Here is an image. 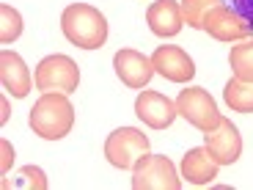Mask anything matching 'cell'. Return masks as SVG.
Masks as SVG:
<instances>
[{
  "label": "cell",
  "mask_w": 253,
  "mask_h": 190,
  "mask_svg": "<svg viewBox=\"0 0 253 190\" xmlns=\"http://www.w3.org/2000/svg\"><path fill=\"white\" fill-rule=\"evenodd\" d=\"M135 190H179L182 174L165 154H143L132 168Z\"/></svg>",
  "instance_id": "4"
},
{
  "label": "cell",
  "mask_w": 253,
  "mask_h": 190,
  "mask_svg": "<svg viewBox=\"0 0 253 190\" xmlns=\"http://www.w3.org/2000/svg\"><path fill=\"white\" fill-rule=\"evenodd\" d=\"M31 130L44 141H61L75 127V105L63 91H44L31 108Z\"/></svg>",
  "instance_id": "2"
},
{
  "label": "cell",
  "mask_w": 253,
  "mask_h": 190,
  "mask_svg": "<svg viewBox=\"0 0 253 190\" xmlns=\"http://www.w3.org/2000/svg\"><path fill=\"white\" fill-rule=\"evenodd\" d=\"M152 63H154V72L171 83H190L196 77L193 58L176 45H160L152 52Z\"/></svg>",
  "instance_id": "11"
},
{
  "label": "cell",
  "mask_w": 253,
  "mask_h": 190,
  "mask_svg": "<svg viewBox=\"0 0 253 190\" xmlns=\"http://www.w3.org/2000/svg\"><path fill=\"white\" fill-rule=\"evenodd\" d=\"M135 116L152 130H168L176 121L179 110H176V99H168L160 91H149L143 89L135 99Z\"/></svg>",
  "instance_id": "10"
},
{
  "label": "cell",
  "mask_w": 253,
  "mask_h": 190,
  "mask_svg": "<svg viewBox=\"0 0 253 190\" xmlns=\"http://www.w3.org/2000/svg\"><path fill=\"white\" fill-rule=\"evenodd\" d=\"M201 31H207L212 39L217 42H228V45H237L242 39L253 36V25H248L245 19L234 11L231 6H212L207 14H204Z\"/></svg>",
  "instance_id": "7"
},
{
  "label": "cell",
  "mask_w": 253,
  "mask_h": 190,
  "mask_svg": "<svg viewBox=\"0 0 253 190\" xmlns=\"http://www.w3.org/2000/svg\"><path fill=\"white\" fill-rule=\"evenodd\" d=\"M204 146H207L209 157L215 160L217 165H234L242 154V135L231 124V119L223 116L215 130L204 133Z\"/></svg>",
  "instance_id": "8"
},
{
  "label": "cell",
  "mask_w": 253,
  "mask_h": 190,
  "mask_svg": "<svg viewBox=\"0 0 253 190\" xmlns=\"http://www.w3.org/2000/svg\"><path fill=\"white\" fill-rule=\"evenodd\" d=\"M231 8L245 19L248 25H253V0H231Z\"/></svg>",
  "instance_id": "20"
},
{
  "label": "cell",
  "mask_w": 253,
  "mask_h": 190,
  "mask_svg": "<svg viewBox=\"0 0 253 190\" xmlns=\"http://www.w3.org/2000/svg\"><path fill=\"white\" fill-rule=\"evenodd\" d=\"M220 171V165L215 160L209 157L207 146H196V149H190L187 154L182 157V179H187L190 185H196V188H204V185H212Z\"/></svg>",
  "instance_id": "14"
},
{
  "label": "cell",
  "mask_w": 253,
  "mask_h": 190,
  "mask_svg": "<svg viewBox=\"0 0 253 190\" xmlns=\"http://www.w3.org/2000/svg\"><path fill=\"white\" fill-rule=\"evenodd\" d=\"M61 33L72 47L99 50L108 42V17L91 3H69L61 14Z\"/></svg>",
  "instance_id": "1"
},
{
  "label": "cell",
  "mask_w": 253,
  "mask_h": 190,
  "mask_svg": "<svg viewBox=\"0 0 253 190\" xmlns=\"http://www.w3.org/2000/svg\"><path fill=\"white\" fill-rule=\"evenodd\" d=\"M228 66H231V75L237 80L253 83V36L242 39L240 45L231 47V52H228Z\"/></svg>",
  "instance_id": "15"
},
{
  "label": "cell",
  "mask_w": 253,
  "mask_h": 190,
  "mask_svg": "<svg viewBox=\"0 0 253 190\" xmlns=\"http://www.w3.org/2000/svg\"><path fill=\"white\" fill-rule=\"evenodd\" d=\"M223 99L231 110L237 113H253V83H245V80H237L231 75V80L226 83L223 89Z\"/></svg>",
  "instance_id": "16"
},
{
  "label": "cell",
  "mask_w": 253,
  "mask_h": 190,
  "mask_svg": "<svg viewBox=\"0 0 253 190\" xmlns=\"http://www.w3.org/2000/svg\"><path fill=\"white\" fill-rule=\"evenodd\" d=\"M113 69H116V77L124 83L126 89H138V91H143L149 86V80L154 77L152 55H143V52L132 50V47H121L116 52Z\"/></svg>",
  "instance_id": "9"
},
{
  "label": "cell",
  "mask_w": 253,
  "mask_h": 190,
  "mask_svg": "<svg viewBox=\"0 0 253 190\" xmlns=\"http://www.w3.org/2000/svg\"><path fill=\"white\" fill-rule=\"evenodd\" d=\"M143 154H149V138L135 127H119L105 138V160L119 171H132Z\"/></svg>",
  "instance_id": "3"
},
{
  "label": "cell",
  "mask_w": 253,
  "mask_h": 190,
  "mask_svg": "<svg viewBox=\"0 0 253 190\" xmlns=\"http://www.w3.org/2000/svg\"><path fill=\"white\" fill-rule=\"evenodd\" d=\"M25 31V22H22V14L17 11L8 3H0V42L3 45H14Z\"/></svg>",
  "instance_id": "17"
},
{
  "label": "cell",
  "mask_w": 253,
  "mask_h": 190,
  "mask_svg": "<svg viewBox=\"0 0 253 190\" xmlns=\"http://www.w3.org/2000/svg\"><path fill=\"white\" fill-rule=\"evenodd\" d=\"M33 83L39 91H63L72 94L80 86V66L72 61L69 55H47L39 61L36 72H33Z\"/></svg>",
  "instance_id": "5"
},
{
  "label": "cell",
  "mask_w": 253,
  "mask_h": 190,
  "mask_svg": "<svg viewBox=\"0 0 253 190\" xmlns=\"http://www.w3.org/2000/svg\"><path fill=\"white\" fill-rule=\"evenodd\" d=\"M17 188H36V190H47V177L42 168H36V165H25V168H19V179Z\"/></svg>",
  "instance_id": "19"
},
{
  "label": "cell",
  "mask_w": 253,
  "mask_h": 190,
  "mask_svg": "<svg viewBox=\"0 0 253 190\" xmlns=\"http://www.w3.org/2000/svg\"><path fill=\"white\" fill-rule=\"evenodd\" d=\"M146 25H149V31L160 39L179 36L182 28H184L182 6H179L176 0H154L152 6L146 8Z\"/></svg>",
  "instance_id": "13"
},
{
  "label": "cell",
  "mask_w": 253,
  "mask_h": 190,
  "mask_svg": "<svg viewBox=\"0 0 253 190\" xmlns=\"http://www.w3.org/2000/svg\"><path fill=\"white\" fill-rule=\"evenodd\" d=\"M0 110H3V113H0V121L6 124V121H8V99H6V96L0 99Z\"/></svg>",
  "instance_id": "22"
},
{
  "label": "cell",
  "mask_w": 253,
  "mask_h": 190,
  "mask_svg": "<svg viewBox=\"0 0 253 190\" xmlns=\"http://www.w3.org/2000/svg\"><path fill=\"white\" fill-rule=\"evenodd\" d=\"M176 110L187 124H193L196 130L201 133H209V130H215L220 124V110H217L215 99L209 94L207 89L201 86H193V89H182L176 96Z\"/></svg>",
  "instance_id": "6"
},
{
  "label": "cell",
  "mask_w": 253,
  "mask_h": 190,
  "mask_svg": "<svg viewBox=\"0 0 253 190\" xmlns=\"http://www.w3.org/2000/svg\"><path fill=\"white\" fill-rule=\"evenodd\" d=\"M0 83H3V89H6L14 99H25V96L31 94V89L36 86L31 69H28L25 61H22V55H17L14 50L0 52Z\"/></svg>",
  "instance_id": "12"
},
{
  "label": "cell",
  "mask_w": 253,
  "mask_h": 190,
  "mask_svg": "<svg viewBox=\"0 0 253 190\" xmlns=\"http://www.w3.org/2000/svg\"><path fill=\"white\" fill-rule=\"evenodd\" d=\"M0 152H3V163H0V174H3V177H6L8 174V168H11V163H14V149H11V143H8V141H0Z\"/></svg>",
  "instance_id": "21"
},
{
  "label": "cell",
  "mask_w": 253,
  "mask_h": 190,
  "mask_svg": "<svg viewBox=\"0 0 253 190\" xmlns=\"http://www.w3.org/2000/svg\"><path fill=\"white\" fill-rule=\"evenodd\" d=\"M220 3H223V0H179L184 22H187L190 28H196V31H201L204 14H207L212 6H220Z\"/></svg>",
  "instance_id": "18"
}]
</instances>
